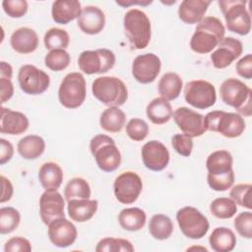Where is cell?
Returning <instances> with one entry per match:
<instances>
[{"mask_svg":"<svg viewBox=\"0 0 252 252\" xmlns=\"http://www.w3.org/2000/svg\"><path fill=\"white\" fill-rule=\"evenodd\" d=\"M232 156L226 150L213 152L206 160L209 186L215 191H226L234 183Z\"/></svg>","mask_w":252,"mask_h":252,"instance_id":"obj_1","label":"cell"},{"mask_svg":"<svg viewBox=\"0 0 252 252\" xmlns=\"http://www.w3.org/2000/svg\"><path fill=\"white\" fill-rule=\"evenodd\" d=\"M225 29L220 19L209 16L198 23L190 39V48L199 54L212 52L223 39Z\"/></svg>","mask_w":252,"mask_h":252,"instance_id":"obj_2","label":"cell"},{"mask_svg":"<svg viewBox=\"0 0 252 252\" xmlns=\"http://www.w3.org/2000/svg\"><path fill=\"white\" fill-rule=\"evenodd\" d=\"M221 100L233 107L238 114L249 117L252 114V91L251 89L235 78L224 80L220 87Z\"/></svg>","mask_w":252,"mask_h":252,"instance_id":"obj_3","label":"cell"},{"mask_svg":"<svg viewBox=\"0 0 252 252\" xmlns=\"http://www.w3.org/2000/svg\"><path fill=\"white\" fill-rule=\"evenodd\" d=\"M124 32L134 49H144L151 40V22L146 13L131 9L124 15Z\"/></svg>","mask_w":252,"mask_h":252,"instance_id":"obj_4","label":"cell"},{"mask_svg":"<svg viewBox=\"0 0 252 252\" xmlns=\"http://www.w3.org/2000/svg\"><path fill=\"white\" fill-rule=\"evenodd\" d=\"M94 96L104 105L121 106L128 98L126 85L119 78L112 76H102L94 79L92 84Z\"/></svg>","mask_w":252,"mask_h":252,"instance_id":"obj_5","label":"cell"},{"mask_svg":"<svg viewBox=\"0 0 252 252\" xmlns=\"http://www.w3.org/2000/svg\"><path fill=\"white\" fill-rule=\"evenodd\" d=\"M90 150L97 166L105 172L116 170L121 163V153L114 140L107 135L98 134L90 142Z\"/></svg>","mask_w":252,"mask_h":252,"instance_id":"obj_6","label":"cell"},{"mask_svg":"<svg viewBox=\"0 0 252 252\" xmlns=\"http://www.w3.org/2000/svg\"><path fill=\"white\" fill-rule=\"evenodd\" d=\"M204 124L206 130L218 132L229 139L239 137L245 129V122L240 114L222 110L209 112L204 116Z\"/></svg>","mask_w":252,"mask_h":252,"instance_id":"obj_7","label":"cell"},{"mask_svg":"<svg viewBox=\"0 0 252 252\" xmlns=\"http://www.w3.org/2000/svg\"><path fill=\"white\" fill-rule=\"evenodd\" d=\"M218 3L228 31L240 35H246L250 32L251 17L246 8V1L220 0Z\"/></svg>","mask_w":252,"mask_h":252,"instance_id":"obj_8","label":"cell"},{"mask_svg":"<svg viewBox=\"0 0 252 252\" xmlns=\"http://www.w3.org/2000/svg\"><path fill=\"white\" fill-rule=\"evenodd\" d=\"M86 80L79 72L67 74L59 86L58 99L66 108L75 109L80 107L86 99Z\"/></svg>","mask_w":252,"mask_h":252,"instance_id":"obj_9","label":"cell"},{"mask_svg":"<svg viewBox=\"0 0 252 252\" xmlns=\"http://www.w3.org/2000/svg\"><path fill=\"white\" fill-rule=\"evenodd\" d=\"M176 220L181 232L188 238L201 239L209 228L208 219L194 207H183L176 213Z\"/></svg>","mask_w":252,"mask_h":252,"instance_id":"obj_10","label":"cell"},{"mask_svg":"<svg viewBox=\"0 0 252 252\" xmlns=\"http://www.w3.org/2000/svg\"><path fill=\"white\" fill-rule=\"evenodd\" d=\"M115 54L106 48L96 50H85L78 58L80 70L87 74H103L113 68L115 64Z\"/></svg>","mask_w":252,"mask_h":252,"instance_id":"obj_11","label":"cell"},{"mask_svg":"<svg viewBox=\"0 0 252 252\" xmlns=\"http://www.w3.org/2000/svg\"><path fill=\"white\" fill-rule=\"evenodd\" d=\"M184 98L193 107L209 108L217 100L215 86L205 80L190 81L184 87Z\"/></svg>","mask_w":252,"mask_h":252,"instance_id":"obj_12","label":"cell"},{"mask_svg":"<svg viewBox=\"0 0 252 252\" xmlns=\"http://www.w3.org/2000/svg\"><path fill=\"white\" fill-rule=\"evenodd\" d=\"M18 81L21 90L28 94H40L44 93L50 84L49 76L33 65H23L18 73Z\"/></svg>","mask_w":252,"mask_h":252,"instance_id":"obj_13","label":"cell"},{"mask_svg":"<svg viewBox=\"0 0 252 252\" xmlns=\"http://www.w3.org/2000/svg\"><path fill=\"white\" fill-rule=\"evenodd\" d=\"M113 189L117 201L121 204L129 205L134 203L140 196L143 182L136 172L125 171L115 178Z\"/></svg>","mask_w":252,"mask_h":252,"instance_id":"obj_14","label":"cell"},{"mask_svg":"<svg viewBox=\"0 0 252 252\" xmlns=\"http://www.w3.org/2000/svg\"><path fill=\"white\" fill-rule=\"evenodd\" d=\"M161 62L158 55L145 53L138 55L132 63V75L141 84L154 82L160 72Z\"/></svg>","mask_w":252,"mask_h":252,"instance_id":"obj_15","label":"cell"},{"mask_svg":"<svg viewBox=\"0 0 252 252\" xmlns=\"http://www.w3.org/2000/svg\"><path fill=\"white\" fill-rule=\"evenodd\" d=\"M172 116L175 124L183 134L191 138L200 137L207 131L204 124V115L188 107H178Z\"/></svg>","mask_w":252,"mask_h":252,"instance_id":"obj_16","label":"cell"},{"mask_svg":"<svg viewBox=\"0 0 252 252\" xmlns=\"http://www.w3.org/2000/svg\"><path fill=\"white\" fill-rule=\"evenodd\" d=\"M243 51L242 42L235 37L227 36L218 44L217 48L211 54V61L215 68L223 69L228 67Z\"/></svg>","mask_w":252,"mask_h":252,"instance_id":"obj_17","label":"cell"},{"mask_svg":"<svg viewBox=\"0 0 252 252\" xmlns=\"http://www.w3.org/2000/svg\"><path fill=\"white\" fill-rule=\"evenodd\" d=\"M141 155L144 165L153 171L164 169L169 162V152L159 141L147 142L142 147Z\"/></svg>","mask_w":252,"mask_h":252,"instance_id":"obj_18","label":"cell"},{"mask_svg":"<svg viewBox=\"0 0 252 252\" xmlns=\"http://www.w3.org/2000/svg\"><path fill=\"white\" fill-rule=\"evenodd\" d=\"M47 233L50 242L60 248H66L72 245L78 235L76 226L65 218L52 220L48 224Z\"/></svg>","mask_w":252,"mask_h":252,"instance_id":"obj_19","label":"cell"},{"mask_svg":"<svg viewBox=\"0 0 252 252\" xmlns=\"http://www.w3.org/2000/svg\"><path fill=\"white\" fill-rule=\"evenodd\" d=\"M64 199L57 190H45L39 198V215L43 223L48 225L52 220L64 218Z\"/></svg>","mask_w":252,"mask_h":252,"instance_id":"obj_20","label":"cell"},{"mask_svg":"<svg viewBox=\"0 0 252 252\" xmlns=\"http://www.w3.org/2000/svg\"><path fill=\"white\" fill-rule=\"evenodd\" d=\"M78 27L87 34L99 33L105 25V16L102 10L96 6H86L82 10V14L78 19Z\"/></svg>","mask_w":252,"mask_h":252,"instance_id":"obj_21","label":"cell"},{"mask_svg":"<svg viewBox=\"0 0 252 252\" xmlns=\"http://www.w3.org/2000/svg\"><path fill=\"white\" fill-rule=\"evenodd\" d=\"M30 122L28 117L20 112L6 107H1L0 132L9 135H20L26 132Z\"/></svg>","mask_w":252,"mask_h":252,"instance_id":"obj_22","label":"cell"},{"mask_svg":"<svg viewBox=\"0 0 252 252\" xmlns=\"http://www.w3.org/2000/svg\"><path fill=\"white\" fill-rule=\"evenodd\" d=\"M81 3L77 0H56L52 3L51 16L55 23L67 25L82 14Z\"/></svg>","mask_w":252,"mask_h":252,"instance_id":"obj_23","label":"cell"},{"mask_svg":"<svg viewBox=\"0 0 252 252\" xmlns=\"http://www.w3.org/2000/svg\"><path fill=\"white\" fill-rule=\"evenodd\" d=\"M10 43L16 52L21 54H29L37 48L38 36L32 29L20 28L12 33Z\"/></svg>","mask_w":252,"mask_h":252,"instance_id":"obj_24","label":"cell"},{"mask_svg":"<svg viewBox=\"0 0 252 252\" xmlns=\"http://www.w3.org/2000/svg\"><path fill=\"white\" fill-rule=\"evenodd\" d=\"M211 1L208 0H184L178 8L179 19L185 24H198L204 18Z\"/></svg>","mask_w":252,"mask_h":252,"instance_id":"obj_25","label":"cell"},{"mask_svg":"<svg viewBox=\"0 0 252 252\" xmlns=\"http://www.w3.org/2000/svg\"><path fill=\"white\" fill-rule=\"evenodd\" d=\"M98 202L91 199H72L68 202V215L72 220L85 222L91 220L97 211Z\"/></svg>","mask_w":252,"mask_h":252,"instance_id":"obj_26","label":"cell"},{"mask_svg":"<svg viewBox=\"0 0 252 252\" xmlns=\"http://www.w3.org/2000/svg\"><path fill=\"white\" fill-rule=\"evenodd\" d=\"M38 179L45 190L55 191L63 181L62 168L55 162H45L38 170Z\"/></svg>","mask_w":252,"mask_h":252,"instance_id":"obj_27","label":"cell"},{"mask_svg":"<svg viewBox=\"0 0 252 252\" xmlns=\"http://www.w3.org/2000/svg\"><path fill=\"white\" fill-rule=\"evenodd\" d=\"M209 243L211 248L216 252H229L236 245V236L231 229L219 226L212 231L209 237Z\"/></svg>","mask_w":252,"mask_h":252,"instance_id":"obj_28","label":"cell"},{"mask_svg":"<svg viewBox=\"0 0 252 252\" xmlns=\"http://www.w3.org/2000/svg\"><path fill=\"white\" fill-rule=\"evenodd\" d=\"M146 113L154 124L161 125L170 120L173 110L168 100L162 97H156L147 105Z\"/></svg>","mask_w":252,"mask_h":252,"instance_id":"obj_29","label":"cell"},{"mask_svg":"<svg viewBox=\"0 0 252 252\" xmlns=\"http://www.w3.org/2000/svg\"><path fill=\"white\" fill-rule=\"evenodd\" d=\"M17 149L20 156L25 159H35L43 154L45 142L37 135H28L19 141Z\"/></svg>","mask_w":252,"mask_h":252,"instance_id":"obj_30","label":"cell"},{"mask_svg":"<svg viewBox=\"0 0 252 252\" xmlns=\"http://www.w3.org/2000/svg\"><path fill=\"white\" fill-rule=\"evenodd\" d=\"M146 213L140 208H126L118 215V221L122 228L128 231H138L146 223Z\"/></svg>","mask_w":252,"mask_h":252,"instance_id":"obj_31","label":"cell"},{"mask_svg":"<svg viewBox=\"0 0 252 252\" xmlns=\"http://www.w3.org/2000/svg\"><path fill=\"white\" fill-rule=\"evenodd\" d=\"M126 121V115L118 106H110L103 110L100 114L99 125L100 127L109 133L120 132Z\"/></svg>","mask_w":252,"mask_h":252,"instance_id":"obj_32","label":"cell"},{"mask_svg":"<svg viewBox=\"0 0 252 252\" xmlns=\"http://www.w3.org/2000/svg\"><path fill=\"white\" fill-rule=\"evenodd\" d=\"M158 94L166 100L176 99L182 90V79L176 73H165L158 82Z\"/></svg>","mask_w":252,"mask_h":252,"instance_id":"obj_33","label":"cell"},{"mask_svg":"<svg viewBox=\"0 0 252 252\" xmlns=\"http://www.w3.org/2000/svg\"><path fill=\"white\" fill-rule=\"evenodd\" d=\"M149 231L155 239H167L173 232L172 220L169 217L162 214L154 215L149 222Z\"/></svg>","mask_w":252,"mask_h":252,"instance_id":"obj_34","label":"cell"},{"mask_svg":"<svg viewBox=\"0 0 252 252\" xmlns=\"http://www.w3.org/2000/svg\"><path fill=\"white\" fill-rule=\"evenodd\" d=\"M91 193L90 184L82 177L72 178L64 189V197L67 202L72 199H90Z\"/></svg>","mask_w":252,"mask_h":252,"instance_id":"obj_35","label":"cell"},{"mask_svg":"<svg viewBox=\"0 0 252 252\" xmlns=\"http://www.w3.org/2000/svg\"><path fill=\"white\" fill-rule=\"evenodd\" d=\"M210 211L218 219L226 220L232 218L237 212V205L231 198L220 197L215 199L210 205Z\"/></svg>","mask_w":252,"mask_h":252,"instance_id":"obj_36","label":"cell"},{"mask_svg":"<svg viewBox=\"0 0 252 252\" xmlns=\"http://www.w3.org/2000/svg\"><path fill=\"white\" fill-rule=\"evenodd\" d=\"M43 42L46 49H65L68 47L70 37L65 30L58 28L49 29L43 37Z\"/></svg>","mask_w":252,"mask_h":252,"instance_id":"obj_37","label":"cell"},{"mask_svg":"<svg viewBox=\"0 0 252 252\" xmlns=\"http://www.w3.org/2000/svg\"><path fill=\"white\" fill-rule=\"evenodd\" d=\"M96 252H133L132 243L123 238L104 237L98 241L95 247Z\"/></svg>","mask_w":252,"mask_h":252,"instance_id":"obj_38","label":"cell"},{"mask_svg":"<svg viewBox=\"0 0 252 252\" xmlns=\"http://www.w3.org/2000/svg\"><path fill=\"white\" fill-rule=\"evenodd\" d=\"M21 215L13 207H3L0 209V233L6 234L14 231L20 224Z\"/></svg>","mask_w":252,"mask_h":252,"instance_id":"obj_39","label":"cell"},{"mask_svg":"<svg viewBox=\"0 0 252 252\" xmlns=\"http://www.w3.org/2000/svg\"><path fill=\"white\" fill-rule=\"evenodd\" d=\"M71 61L69 53L65 49L50 50L44 57L45 66L55 72L66 69Z\"/></svg>","mask_w":252,"mask_h":252,"instance_id":"obj_40","label":"cell"},{"mask_svg":"<svg viewBox=\"0 0 252 252\" xmlns=\"http://www.w3.org/2000/svg\"><path fill=\"white\" fill-rule=\"evenodd\" d=\"M251 189L252 186L250 183L237 184L232 187L229 196L236 203V205L251 210Z\"/></svg>","mask_w":252,"mask_h":252,"instance_id":"obj_41","label":"cell"},{"mask_svg":"<svg viewBox=\"0 0 252 252\" xmlns=\"http://www.w3.org/2000/svg\"><path fill=\"white\" fill-rule=\"evenodd\" d=\"M126 133L133 141H143L149 134V125L143 119L132 118L126 125Z\"/></svg>","mask_w":252,"mask_h":252,"instance_id":"obj_42","label":"cell"},{"mask_svg":"<svg viewBox=\"0 0 252 252\" xmlns=\"http://www.w3.org/2000/svg\"><path fill=\"white\" fill-rule=\"evenodd\" d=\"M233 225L238 234L244 238H252V213L242 212L236 216Z\"/></svg>","mask_w":252,"mask_h":252,"instance_id":"obj_43","label":"cell"},{"mask_svg":"<svg viewBox=\"0 0 252 252\" xmlns=\"http://www.w3.org/2000/svg\"><path fill=\"white\" fill-rule=\"evenodd\" d=\"M171 145L175 152L183 157H189L193 150V140L185 134H175L171 138Z\"/></svg>","mask_w":252,"mask_h":252,"instance_id":"obj_44","label":"cell"},{"mask_svg":"<svg viewBox=\"0 0 252 252\" xmlns=\"http://www.w3.org/2000/svg\"><path fill=\"white\" fill-rule=\"evenodd\" d=\"M2 8L9 17L21 18L28 12V2L26 0H4Z\"/></svg>","mask_w":252,"mask_h":252,"instance_id":"obj_45","label":"cell"},{"mask_svg":"<svg viewBox=\"0 0 252 252\" xmlns=\"http://www.w3.org/2000/svg\"><path fill=\"white\" fill-rule=\"evenodd\" d=\"M5 252H31V242L24 237L16 236L10 238L4 245Z\"/></svg>","mask_w":252,"mask_h":252,"instance_id":"obj_46","label":"cell"},{"mask_svg":"<svg viewBox=\"0 0 252 252\" xmlns=\"http://www.w3.org/2000/svg\"><path fill=\"white\" fill-rule=\"evenodd\" d=\"M235 70L240 77L250 80L252 78V55L248 53L239 59L236 62Z\"/></svg>","mask_w":252,"mask_h":252,"instance_id":"obj_47","label":"cell"},{"mask_svg":"<svg viewBox=\"0 0 252 252\" xmlns=\"http://www.w3.org/2000/svg\"><path fill=\"white\" fill-rule=\"evenodd\" d=\"M13 155H14L13 145L9 141L1 138L0 139V164L3 165L6 162H8L12 158Z\"/></svg>","mask_w":252,"mask_h":252,"instance_id":"obj_48","label":"cell"},{"mask_svg":"<svg viewBox=\"0 0 252 252\" xmlns=\"http://www.w3.org/2000/svg\"><path fill=\"white\" fill-rule=\"evenodd\" d=\"M0 87H1V103H4L13 96L14 86L11 80L0 78Z\"/></svg>","mask_w":252,"mask_h":252,"instance_id":"obj_49","label":"cell"},{"mask_svg":"<svg viewBox=\"0 0 252 252\" xmlns=\"http://www.w3.org/2000/svg\"><path fill=\"white\" fill-rule=\"evenodd\" d=\"M2 180V193H1V203H5L9 201L13 196V185L9 179H7L5 176H1Z\"/></svg>","mask_w":252,"mask_h":252,"instance_id":"obj_50","label":"cell"},{"mask_svg":"<svg viewBox=\"0 0 252 252\" xmlns=\"http://www.w3.org/2000/svg\"><path fill=\"white\" fill-rule=\"evenodd\" d=\"M13 75V68L10 64H8L5 61H2L0 63V78L9 79L11 80Z\"/></svg>","mask_w":252,"mask_h":252,"instance_id":"obj_51","label":"cell"},{"mask_svg":"<svg viewBox=\"0 0 252 252\" xmlns=\"http://www.w3.org/2000/svg\"><path fill=\"white\" fill-rule=\"evenodd\" d=\"M153 1H133V0H117L116 4L122 6V7H128L130 5H142V6H147L149 4H152Z\"/></svg>","mask_w":252,"mask_h":252,"instance_id":"obj_52","label":"cell"}]
</instances>
